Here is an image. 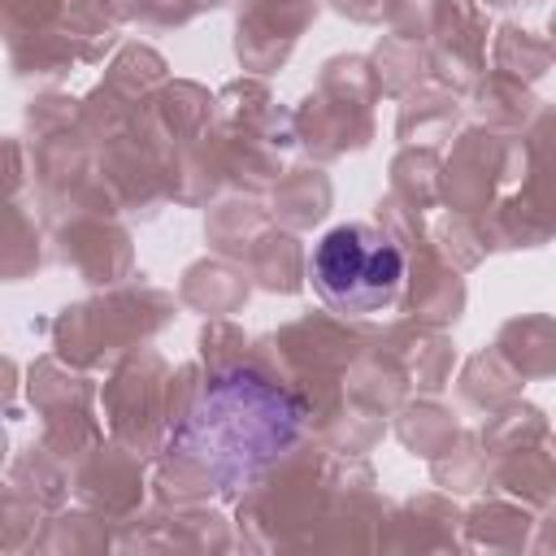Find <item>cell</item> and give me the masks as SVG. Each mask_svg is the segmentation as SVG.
Returning <instances> with one entry per match:
<instances>
[{
  "mask_svg": "<svg viewBox=\"0 0 556 556\" xmlns=\"http://www.w3.org/2000/svg\"><path fill=\"white\" fill-rule=\"evenodd\" d=\"M304 430V404L252 369L213 378L169 434V452L208 478L239 482L282 456Z\"/></svg>",
  "mask_w": 556,
  "mask_h": 556,
  "instance_id": "1",
  "label": "cell"
},
{
  "mask_svg": "<svg viewBox=\"0 0 556 556\" xmlns=\"http://www.w3.org/2000/svg\"><path fill=\"white\" fill-rule=\"evenodd\" d=\"M313 282L343 313H378L404 287V252L382 230L348 222L321 235L313 248Z\"/></svg>",
  "mask_w": 556,
  "mask_h": 556,
  "instance_id": "2",
  "label": "cell"
}]
</instances>
